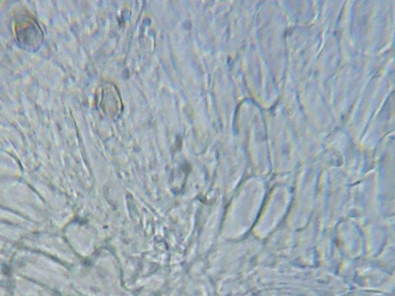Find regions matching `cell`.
<instances>
[{"label": "cell", "instance_id": "1", "mask_svg": "<svg viewBox=\"0 0 395 296\" xmlns=\"http://www.w3.org/2000/svg\"><path fill=\"white\" fill-rule=\"evenodd\" d=\"M15 31L20 44L27 49L36 48L42 39V32L38 23L28 13H23L17 18Z\"/></svg>", "mask_w": 395, "mask_h": 296}]
</instances>
